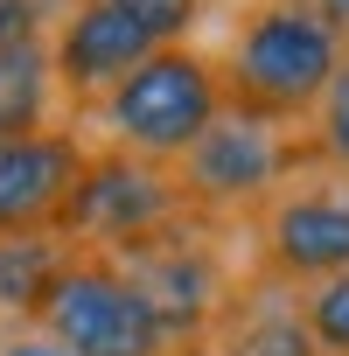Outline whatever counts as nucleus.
I'll return each mask as SVG.
<instances>
[{
  "label": "nucleus",
  "mask_w": 349,
  "mask_h": 356,
  "mask_svg": "<svg viewBox=\"0 0 349 356\" xmlns=\"http://www.w3.org/2000/svg\"><path fill=\"white\" fill-rule=\"evenodd\" d=\"M245 224H252V273L259 280H273L286 293L335 280V273H349V175L300 161Z\"/></svg>",
  "instance_id": "nucleus-4"
},
{
  "label": "nucleus",
  "mask_w": 349,
  "mask_h": 356,
  "mask_svg": "<svg viewBox=\"0 0 349 356\" xmlns=\"http://www.w3.org/2000/svg\"><path fill=\"white\" fill-rule=\"evenodd\" d=\"M29 328L63 356H203L168 335V321L147 307V293L119 273L112 252H84V245L63 252Z\"/></svg>",
  "instance_id": "nucleus-3"
},
{
  "label": "nucleus",
  "mask_w": 349,
  "mask_h": 356,
  "mask_svg": "<svg viewBox=\"0 0 349 356\" xmlns=\"http://www.w3.org/2000/svg\"><path fill=\"white\" fill-rule=\"evenodd\" d=\"M70 15V0H0V49L49 42V29Z\"/></svg>",
  "instance_id": "nucleus-16"
},
{
  "label": "nucleus",
  "mask_w": 349,
  "mask_h": 356,
  "mask_svg": "<svg viewBox=\"0 0 349 356\" xmlns=\"http://www.w3.org/2000/svg\"><path fill=\"white\" fill-rule=\"evenodd\" d=\"M293 307H300V328L314 335V349H321V356H349V273L300 286V293H293Z\"/></svg>",
  "instance_id": "nucleus-13"
},
{
  "label": "nucleus",
  "mask_w": 349,
  "mask_h": 356,
  "mask_svg": "<svg viewBox=\"0 0 349 356\" xmlns=\"http://www.w3.org/2000/svg\"><path fill=\"white\" fill-rule=\"evenodd\" d=\"M342 56H349V35L314 0H252L231 29V49L217 56L224 105L286 133V126L314 119Z\"/></svg>",
  "instance_id": "nucleus-1"
},
{
  "label": "nucleus",
  "mask_w": 349,
  "mask_h": 356,
  "mask_svg": "<svg viewBox=\"0 0 349 356\" xmlns=\"http://www.w3.org/2000/svg\"><path fill=\"white\" fill-rule=\"evenodd\" d=\"M314 8H321V15H328V22H335V29L349 35V0H314Z\"/></svg>",
  "instance_id": "nucleus-18"
},
{
  "label": "nucleus",
  "mask_w": 349,
  "mask_h": 356,
  "mask_svg": "<svg viewBox=\"0 0 349 356\" xmlns=\"http://www.w3.org/2000/svg\"><path fill=\"white\" fill-rule=\"evenodd\" d=\"M42 126H56V70H49V42L0 49V140H8V133H42Z\"/></svg>",
  "instance_id": "nucleus-11"
},
{
  "label": "nucleus",
  "mask_w": 349,
  "mask_h": 356,
  "mask_svg": "<svg viewBox=\"0 0 349 356\" xmlns=\"http://www.w3.org/2000/svg\"><path fill=\"white\" fill-rule=\"evenodd\" d=\"M307 126H314L307 133V161L349 175V56L335 63V77H328V91H321V105H314Z\"/></svg>",
  "instance_id": "nucleus-14"
},
{
  "label": "nucleus",
  "mask_w": 349,
  "mask_h": 356,
  "mask_svg": "<svg viewBox=\"0 0 349 356\" xmlns=\"http://www.w3.org/2000/svg\"><path fill=\"white\" fill-rule=\"evenodd\" d=\"M84 140L77 126H42V133H8L0 140V238H56L63 203L84 175Z\"/></svg>",
  "instance_id": "nucleus-8"
},
{
  "label": "nucleus",
  "mask_w": 349,
  "mask_h": 356,
  "mask_svg": "<svg viewBox=\"0 0 349 356\" xmlns=\"http://www.w3.org/2000/svg\"><path fill=\"white\" fill-rule=\"evenodd\" d=\"M0 356H63L56 342H42L35 328H22V335H8V342H0Z\"/></svg>",
  "instance_id": "nucleus-17"
},
{
  "label": "nucleus",
  "mask_w": 349,
  "mask_h": 356,
  "mask_svg": "<svg viewBox=\"0 0 349 356\" xmlns=\"http://www.w3.org/2000/svg\"><path fill=\"white\" fill-rule=\"evenodd\" d=\"M217 238H224V224L174 217V224H161L154 238H133V245L112 252L119 273H126V280L147 293V307L168 321V335L189 342V349H203L217 307H224L231 286H238V266L224 259Z\"/></svg>",
  "instance_id": "nucleus-5"
},
{
  "label": "nucleus",
  "mask_w": 349,
  "mask_h": 356,
  "mask_svg": "<svg viewBox=\"0 0 349 356\" xmlns=\"http://www.w3.org/2000/svg\"><path fill=\"white\" fill-rule=\"evenodd\" d=\"M112 15H126L154 49H174V42H189L196 22H203V0H105Z\"/></svg>",
  "instance_id": "nucleus-15"
},
{
  "label": "nucleus",
  "mask_w": 349,
  "mask_h": 356,
  "mask_svg": "<svg viewBox=\"0 0 349 356\" xmlns=\"http://www.w3.org/2000/svg\"><path fill=\"white\" fill-rule=\"evenodd\" d=\"M174 217H189L182 189H174V168H154V161L105 140V147L84 154V175H77V189L63 203L56 238L84 245V252H119L133 238H154Z\"/></svg>",
  "instance_id": "nucleus-7"
},
{
  "label": "nucleus",
  "mask_w": 349,
  "mask_h": 356,
  "mask_svg": "<svg viewBox=\"0 0 349 356\" xmlns=\"http://www.w3.org/2000/svg\"><path fill=\"white\" fill-rule=\"evenodd\" d=\"M147 56H154V42L126 15H112L105 0H70V15L49 29V70H56V98L70 112H91Z\"/></svg>",
  "instance_id": "nucleus-9"
},
{
  "label": "nucleus",
  "mask_w": 349,
  "mask_h": 356,
  "mask_svg": "<svg viewBox=\"0 0 349 356\" xmlns=\"http://www.w3.org/2000/svg\"><path fill=\"white\" fill-rule=\"evenodd\" d=\"M63 238H0V321H35L56 266H63Z\"/></svg>",
  "instance_id": "nucleus-12"
},
{
  "label": "nucleus",
  "mask_w": 349,
  "mask_h": 356,
  "mask_svg": "<svg viewBox=\"0 0 349 356\" xmlns=\"http://www.w3.org/2000/svg\"><path fill=\"white\" fill-rule=\"evenodd\" d=\"M224 77H217V56H203L196 42H174V49H154L147 63H133L98 105L91 119L112 133V147L154 161V168H174L217 119H224Z\"/></svg>",
  "instance_id": "nucleus-2"
},
{
  "label": "nucleus",
  "mask_w": 349,
  "mask_h": 356,
  "mask_svg": "<svg viewBox=\"0 0 349 356\" xmlns=\"http://www.w3.org/2000/svg\"><path fill=\"white\" fill-rule=\"evenodd\" d=\"M300 161H307V147H293L279 126L224 112L182 161H174V189H182L189 217H203V224H245Z\"/></svg>",
  "instance_id": "nucleus-6"
},
{
  "label": "nucleus",
  "mask_w": 349,
  "mask_h": 356,
  "mask_svg": "<svg viewBox=\"0 0 349 356\" xmlns=\"http://www.w3.org/2000/svg\"><path fill=\"white\" fill-rule=\"evenodd\" d=\"M203 356H321V349L300 328V307H293L286 286H273L259 273H238L231 300L217 307V321L203 335Z\"/></svg>",
  "instance_id": "nucleus-10"
}]
</instances>
